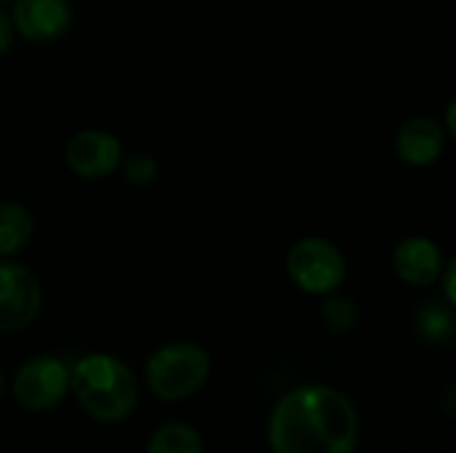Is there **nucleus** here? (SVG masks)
I'll return each instance as SVG.
<instances>
[{
	"mask_svg": "<svg viewBox=\"0 0 456 453\" xmlns=\"http://www.w3.org/2000/svg\"><path fill=\"white\" fill-rule=\"evenodd\" d=\"M444 147H446V131H444L441 120L428 117V115L406 120L395 136L398 158L414 168H425V166L436 163L441 158Z\"/></svg>",
	"mask_w": 456,
	"mask_h": 453,
	"instance_id": "nucleus-10",
	"label": "nucleus"
},
{
	"mask_svg": "<svg viewBox=\"0 0 456 453\" xmlns=\"http://www.w3.org/2000/svg\"><path fill=\"white\" fill-rule=\"evenodd\" d=\"M11 43H13V21H11V16L0 8V56L11 48Z\"/></svg>",
	"mask_w": 456,
	"mask_h": 453,
	"instance_id": "nucleus-17",
	"label": "nucleus"
},
{
	"mask_svg": "<svg viewBox=\"0 0 456 453\" xmlns=\"http://www.w3.org/2000/svg\"><path fill=\"white\" fill-rule=\"evenodd\" d=\"M441 278H444V296H446V302L454 307L456 304V291H454V278H456V262L452 259L449 264H446V270H441Z\"/></svg>",
	"mask_w": 456,
	"mask_h": 453,
	"instance_id": "nucleus-16",
	"label": "nucleus"
},
{
	"mask_svg": "<svg viewBox=\"0 0 456 453\" xmlns=\"http://www.w3.org/2000/svg\"><path fill=\"white\" fill-rule=\"evenodd\" d=\"M123 158V144L107 131H77L67 147H64V160L72 174L80 179H104L110 176Z\"/></svg>",
	"mask_w": 456,
	"mask_h": 453,
	"instance_id": "nucleus-7",
	"label": "nucleus"
},
{
	"mask_svg": "<svg viewBox=\"0 0 456 453\" xmlns=\"http://www.w3.org/2000/svg\"><path fill=\"white\" fill-rule=\"evenodd\" d=\"M454 107H456V101L452 99V101H449V107H446V128H444L446 133H456L454 131Z\"/></svg>",
	"mask_w": 456,
	"mask_h": 453,
	"instance_id": "nucleus-18",
	"label": "nucleus"
},
{
	"mask_svg": "<svg viewBox=\"0 0 456 453\" xmlns=\"http://www.w3.org/2000/svg\"><path fill=\"white\" fill-rule=\"evenodd\" d=\"M32 216L21 203H0V256L19 254L32 238Z\"/></svg>",
	"mask_w": 456,
	"mask_h": 453,
	"instance_id": "nucleus-11",
	"label": "nucleus"
},
{
	"mask_svg": "<svg viewBox=\"0 0 456 453\" xmlns=\"http://www.w3.org/2000/svg\"><path fill=\"white\" fill-rule=\"evenodd\" d=\"M393 270L406 286L428 288L441 280V270H444L441 248L425 235L403 238L393 251Z\"/></svg>",
	"mask_w": 456,
	"mask_h": 453,
	"instance_id": "nucleus-9",
	"label": "nucleus"
},
{
	"mask_svg": "<svg viewBox=\"0 0 456 453\" xmlns=\"http://www.w3.org/2000/svg\"><path fill=\"white\" fill-rule=\"evenodd\" d=\"M454 307L449 302H425L417 312V331L422 339L433 342V344H444L452 342L454 336Z\"/></svg>",
	"mask_w": 456,
	"mask_h": 453,
	"instance_id": "nucleus-13",
	"label": "nucleus"
},
{
	"mask_svg": "<svg viewBox=\"0 0 456 453\" xmlns=\"http://www.w3.org/2000/svg\"><path fill=\"white\" fill-rule=\"evenodd\" d=\"M147 453H206V443L192 425L168 422L152 433Z\"/></svg>",
	"mask_w": 456,
	"mask_h": 453,
	"instance_id": "nucleus-12",
	"label": "nucleus"
},
{
	"mask_svg": "<svg viewBox=\"0 0 456 453\" xmlns=\"http://www.w3.org/2000/svg\"><path fill=\"white\" fill-rule=\"evenodd\" d=\"M0 3H5V0H0Z\"/></svg>",
	"mask_w": 456,
	"mask_h": 453,
	"instance_id": "nucleus-20",
	"label": "nucleus"
},
{
	"mask_svg": "<svg viewBox=\"0 0 456 453\" xmlns=\"http://www.w3.org/2000/svg\"><path fill=\"white\" fill-rule=\"evenodd\" d=\"M43 307L37 278L13 262H0V334L27 328Z\"/></svg>",
	"mask_w": 456,
	"mask_h": 453,
	"instance_id": "nucleus-6",
	"label": "nucleus"
},
{
	"mask_svg": "<svg viewBox=\"0 0 456 453\" xmlns=\"http://www.w3.org/2000/svg\"><path fill=\"white\" fill-rule=\"evenodd\" d=\"M155 174H158V163H155V158L147 155V152H134V155L126 160V179H128L131 184H136V187L150 184V182L155 179Z\"/></svg>",
	"mask_w": 456,
	"mask_h": 453,
	"instance_id": "nucleus-15",
	"label": "nucleus"
},
{
	"mask_svg": "<svg viewBox=\"0 0 456 453\" xmlns=\"http://www.w3.org/2000/svg\"><path fill=\"white\" fill-rule=\"evenodd\" d=\"M5 392V374H3V368H0V395Z\"/></svg>",
	"mask_w": 456,
	"mask_h": 453,
	"instance_id": "nucleus-19",
	"label": "nucleus"
},
{
	"mask_svg": "<svg viewBox=\"0 0 456 453\" xmlns=\"http://www.w3.org/2000/svg\"><path fill=\"white\" fill-rule=\"evenodd\" d=\"M267 441L273 453H355L361 441L358 409L334 387H297L275 403Z\"/></svg>",
	"mask_w": 456,
	"mask_h": 453,
	"instance_id": "nucleus-1",
	"label": "nucleus"
},
{
	"mask_svg": "<svg viewBox=\"0 0 456 453\" xmlns=\"http://www.w3.org/2000/svg\"><path fill=\"white\" fill-rule=\"evenodd\" d=\"M69 390L77 406L99 425L126 422L139 403L134 371L115 355L91 352L69 368Z\"/></svg>",
	"mask_w": 456,
	"mask_h": 453,
	"instance_id": "nucleus-2",
	"label": "nucleus"
},
{
	"mask_svg": "<svg viewBox=\"0 0 456 453\" xmlns=\"http://www.w3.org/2000/svg\"><path fill=\"white\" fill-rule=\"evenodd\" d=\"M144 376L158 400L179 403L206 387L211 376V355L195 342H171L147 358Z\"/></svg>",
	"mask_w": 456,
	"mask_h": 453,
	"instance_id": "nucleus-3",
	"label": "nucleus"
},
{
	"mask_svg": "<svg viewBox=\"0 0 456 453\" xmlns=\"http://www.w3.org/2000/svg\"><path fill=\"white\" fill-rule=\"evenodd\" d=\"M13 27L32 43H51L61 37L72 24L69 0H16Z\"/></svg>",
	"mask_w": 456,
	"mask_h": 453,
	"instance_id": "nucleus-8",
	"label": "nucleus"
},
{
	"mask_svg": "<svg viewBox=\"0 0 456 453\" xmlns=\"http://www.w3.org/2000/svg\"><path fill=\"white\" fill-rule=\"evenodd\" d=\"M286 272L305 294L329 296L345 283L347 262L331 240L310 235L291 246L286 256Z\"/></svg>",
	"mask_w": 456,
	"mask_h": 453,
	"instance_id": "nucleus-4",
	"label": "nucleus"
},
{
	"mask_svg": "<svg viewBox=\"0 0 456 453\" xmlns=\"http://www.w3.org/2000/svg\"><path fill=\"white\" fill-rule=\"evenodd\" d=\"M69 395V366L59 358L40 355L27 360L13 376V400L24 411H51Z\"/></svg>",
	"mask_w": 456,
	"mask_h": 453,
	"instance_id": "nucleus-5",
	"label": "nucleus"
},
{
	"mask_svg": "<svg viewBox=\"0 0 456 453\" xmlns=\"http://www.w3.org/2000/svg\"><path fill=\"white\" fill-rule=\"evenodd\" d=\"M321 320H323V326L331 334L345 336V334H353L358 328L361 312H358L353 299H347V296H329L321 304Z\"/></svg>",
	"mask_w": 456,
	"mask_h": 453,
	"instance_id": "nucleus-14",
	"label": "nucleus"
}]
</instances>
